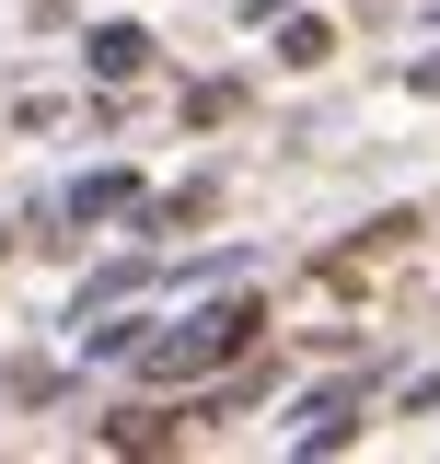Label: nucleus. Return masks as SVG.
Returning <instances> with one entry per match:
<instances>
[{"mask_svg":"<svg viewBox=\"0 0 440 464\" xmlns=\"http://www.w3.org/2000/svg\"><path fill=\"white\" fill-rule=\"evenodd\" d=\"M139 58H151V35H139V24H105V35H93V70H105V82H128Z\"/></svg>","mask_w":440,"mask_h":464,"instance_id":"obj_1","label":"nucleus"}]
</instances>
